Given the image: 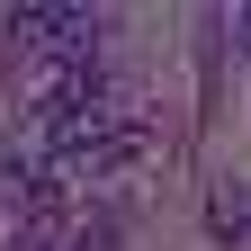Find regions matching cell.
Instances as JSON below:
<instances>
[{"label": "cell", "instance_id": "cell-1", "mask_svg": "<svg viewBox=\"0 0 251 251\" xmlns=\"http://www.w3.org/2000/svg\"><path fill=\"white\" fill-rule=\"evenodd\" d=\"M152 144V126H144V108L126 99V90H108V99H90L81 117H63L54 135H45V162L63 171V179H99V171H126L135 152Z\"/></svg>", "mask_w": 251, "mask_h": 251}, {"label": "cell", "instance_id": "cell-3", "mask_svg": "<svg viewBox=\"0 0 251 251\" xmlns=\"http://www.w3.org/2000/svg\"><path fill=\"white\" fill-rule=\"evenodd\" d=\"M206 225H215V233H225V242H233V233L251 225V198H242V188H233V179H225V188H215V206H206Z\"/></svg>", "mask_w": 251, "mask_h": 251}, {"label": "cell", "instance_id": "cell-2", "mask_svg": "<svg viewBox=\"0 0 251 251\" xmlns=\"http://www.w3.org/2000/svg\"><path fill=\"white\" fill-rule=\"evenodd\" d=\"M9 36L36 63H81V54H99V18L90 9H9Z\"/></svg>", "mask_w": 251, "mask_h": 251}]
</instances>
